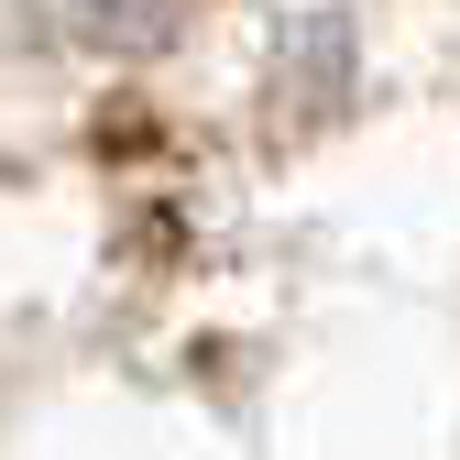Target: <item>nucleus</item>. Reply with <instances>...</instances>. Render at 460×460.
Segmentation results:
<instances>
[{"label": "nucleus", "instance_id": "obj_1", "mask_svg": "<svg viewBox=\"0 0 460 460\" xmlns=\"http://www.w3.org/2000/svg\"><path fill=\"white\" fill-rule=\"evenodd\" d=\"M77 33H99V44H154V33H176V12L187 0H55Z\"/></svg>", "mask_w": 460, "mask_h": 460}]
</instances>
